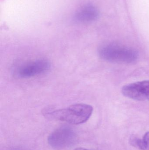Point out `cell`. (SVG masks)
Masks as SVG:
<instances>
[{
    "instance_id": "6da1fadb",
    "label": "cell",
    "mask_w": 149,
    "mask_h": 150,
    "mask_svg": "<svg viewBox=\"0 0 149 150\" xmlns=\"http://www.w3.org/2000/svg\"><path fill=\"white\" fill-rule=\"evenodd\" d=\"M93 108L90 105L77 104L64 109L50 110L44 112L47 118L78 125L87 121L91 117Z\"/></svg>"
},
{
    "instance_id": "7a4b0ae2",
    "label": "cell",
    "mask_w": 149,
    "mask_h": 150,
    "mask_svg": "<svg viewBox=\"0 0 149 150\" xmlns=\"http://www.w3.org/2000/svg\"><path fill=\"white\" fill-rule=\"evenodd\" d=\"M98 52L102 59L116 63H134L139 58L138 52L134 49L114 43L103 45Z\"/></svg>"
},
{
    "instance_id": "3957f363",
    "label": "cell",
    "mask_w": 149,
    "mask_h": 150,
    "mask_svg": "<svg viewBox=\"0 0 149 150\" xmlns=\"http://www.w3.org/2000/svg\"><path fill=\"white\" fill-rule=\"evenodd\" d=\"M77 140V134L73 129L64 126L57 129L49 135L48 142L54 149L61 150L72 146Z\"/></svg>"
},
{
    "instance_id": "277c9868",
    "label": "cell",
    "mask_w": 149,
    "mask_h": 150,
    "mask_svg": "<svg viewBox=\"0 0 149 150\" xmlns=\"http://www.w3.org/2000/svg\"><path fill=\"white\" fill-rule=\"evenodd\" d=\"M50 62L45 59H39L18 67L16 69V74L22 78H28L42 74L49 71Z\"/></svg>"
},
{
    "instance_id": "5b68a950",
    "label": "cell",
    "mask_w": 149,
    "mask_h": 150,
    "mask_svg": "<svg viewBox=\"0 0 149 150\" xmlns=\"http://www.w3.org/2000/svg\"><path fill=\"white\" fill-rule=\"evenodd\" d=\"M122 92L123 95L129 98L140 101H149V80L124 86Z\"/></svg>"
},
{
    "instance_id": "8992f818",
    "label": "cell",
    "mask_w": 149,
    "mask_h": 150,
    "mask_svg": "<svg viewBox=\"0 0 149 150\" xmlns=\"http://www.w3.org/2000/svg\"><path fill=\"white\" fill-rule=\"evenodd\" d=\"M99 10L94 5L87 4L78 9L74 15L75 21L80 23H89L96 21L99 17Z\"/></svg>"
},
{
    "instance_id": "52a82bcc",
    "label": "cell",
    "mask_w": 149,
    "mask_h": 150,
    "mask_svg": "<svg viewBox=\"0 0 149 150\" xmlns=\"http://www.w3.org/2000/svg\"><path fill=\"white\" fill-rule=\"evenodd\" d=\"M129 143L130 144L135 148L141 150H143L142 139L137 138L135 136H132L129 139Z\"/></svg>"
},
{
    "instance_id": "ba28073f",
    "label": "cell",
    "mask_w": 149,
    "mask_h": 150,
    "mask_svg": "<svg viewBox=\"0 0 149 150\" xmlns=\"http://www.w3.org/2000/svg\"><path fill=\"white\" fill-rule=\"evenodd\" d=\"M143 150H149V132H147L142 139Z\"/></svg>"
},
{
    "instance_id": "9c48e42d",
    "label": "cell",
    "mask_w": 149,
    "mask_h": 150,
    "mask_svg": "<svg viewBox=\"0 0 149 150\" xmlns=\"http://www.w3.org/2000/svg\"><path fill=\"white\" fill-rule=\"evenodd\" d=\"M74 150H89L87 149H84V148H78V149H75Z\"/></svg>"
}]
</instances>
